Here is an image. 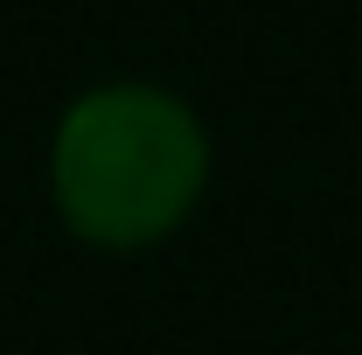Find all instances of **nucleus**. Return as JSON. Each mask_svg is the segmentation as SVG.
<instances>
[{"instance_id":"nucleus-1","label":"nucleus","mask_w":362,"mask_h":355,"mask_svg":"<svg viewBox=\"0 0 362 355\" xmlns=\"http://www.w3.org/2000/svg\"><path fill=\"white\" fill-rule=\"evenodd\" d=\"M216 181L209 119L168 84L112 77L63 105L49 133V202L90 251H153L181 237Z\"/></svg>"}]
</instances>
